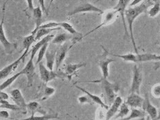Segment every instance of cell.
Wrapping results in <instances>:
<instances>
[{
	"instance_id": "10",
	"label": "cell",
	"mask_w": 160,
	"mask_h": 120,
	"mask_svg": "<svg viewBox=\"0 0 160 120\" xmlns=\"http://www.w3.org/2000/svg\"><path fill=\"white\" fill-rule=\"evenodd\" d=\"M73 46H74V45H72L71 46H69V45L67 43H64L63 45H61V46L58 48L57 52H56L55 56L56 70H57L59 67L61 66V65L65 59L66 56H67V54L69 50L71 49Z\"/></svg>"
},
{
	"instance_id": "29",
	"label": "cell",
	"mask_w": 160,
	"mask_h": 120,
	"mask_svg": "<svg viewBox=\"0 0 160 120\" xmlns=\"http://www.w3.org/2000/svg\"><path fill=\"white\" fill-rule=\"evenodd\" d=\"M130 113V108L126 102H122L121 104L120 108L118 110V115L116 116V118H126Z\"/></svg>"
},
{
	"instance_id": "48",
	"label": "cell",
	"mask_w": 160,
	"mask_h": 120,
	"mask_svg": "<svg viewBox=\"0 0 160 120\" xmlns=\"http://www.w3.org/2000/svg\"><path fill=\"white\" fill-rule=\"evenodd\" d=\"M100 1H101V0H97V1H96V3H97V2H100Z\"/></svg>"
},
{
	"instance_id": "47",
	"label": "cell",
	"mask_w": 160,
	"mask_h": 120,
	"mask_svg": "<svg viewBox=\"0 0 160 120\" xmlns=\"http://www.w3.org/2000/svg\"><path fill=\"white\" fill-rule=\"evenodd\" d=\"M110 120H112V119H110ZM115 120H116V119H115ZM118 120H127V119H125V118H122L120 119H118Z\"/></svg>"
},
{
	"instance_id": "39",
	"label": "cell",
	"mask_w": 160,
	"mask_h": 120,
	"mask_svg": "<svg viewBox=\"0 0 160 120\" xmlns=\"http://www.w3.org/2000/svg\"><path fill=\"white\" fill-rule=\"evenodd\" d=\"M38 2H39V6L41 7V10H42V11L46 12L47 15H48V10L46 7V5H45V0H38Z\"/></svg>"
},
{
	"instance_id": "22",
	"label": "cell",
	"mask_w": 160,
	"mask_h": 120,
	"mask_svg": "<svg viewBox=\"0 0 160 120\" xmlns=\"http://www.w3.org/2000/svg\"><path fill=\"white\" fill-rule=\"evenodd\" d=\"M57 49L52 50V49H47V51L45 54L46 59V67L51 71H53L54 65L55 63V56L56 52H57Z\"/></svg>"
},
{
	"instance_id": "23",
	"label": "cell",
	"mask_w": 160,
	"mask_h": 120,
	"mask_svg": "<svg viewBox=\"0 0 160 120\" xmlns=\"http://www.w3.org/2000/svg\"><path fill=\"white\" fill-rule=\"evenodd\" d=\"M71 39L75 40V38L72 34L69 33H61L54 36L51 41V43L52 45H62V43H66V41ZM75 42L76 43V40Z\"/></svg>"
},
{
	"instance_id": "25",
	"label": "cell",
	"mask_w": 160,
	"mask_h": 120,
	"mask_svg": "<svg viewBox=\"0 0 160 120\" xmlns=\"http://www.w3.org/2000/svg\"><path fill=\"white\" fill-rule=\"evenodd\" d=\"M130 111V114H128V117L124 118L127 120H131L137 118H144V117L147 115V113H146L143 110L140 108H132Z\"/></svg>"
},
{
	"instance_id": "3",
	"label": "cell",
	"mask_w": 160,
	"mask_h": 120,
	"mask_svg": "<svg viewBox=\"0 0 160 120\" xmlns=\"http://www.w3.org/2000/svg\"><path fill=\"white\" fill-rule=\"evenodd\" d=\"M99 82H100L104 94H105V97L108 104L111 105L114 101L115 98L117 97L116 94L118 93V90H119V87H118L117 84L111 83V82H110L107 80V78H102L99 80Z\"/></svg>"
},
{
	"instance_id": "26",
	"label": "cell",
	"mask_w": 160,
	"mask_h": 120,
	"mask_svg": "<svg viewBox=\"0 0 160 120\" xmlns=\"http://www.w3.org/2000/svg\"><path fill=\"white\" fill-rule=\"evenodd\" d=\"M61 30V27H54V28H40L37 30L35 35H34V39H35V41L40 40L42 39L43 37L46 36L48 34H50L54 30Z\"/></svg>"
},
{
	"instance_id": "33",
	"label": "cell",
	"mask_w": 160,
	"mask_h": 120,
	"mask_svg": "<svg viewBox=\"0 0 160 120\" xmlns=\"http://www.w3.org/2000/svg\"><path fill=\"white\" fill-rule=\"evenodd\" d=\"M159 11H160V4H159V2L158 1V2L154 3L153 5L151 7L150 10H148V15L151 17H155L159 13Z\"/></svg>"
},
{
	"instance_id": "49",
	"label": "cell",
	"mask_w": 160,
	"mask_h": 120,
	"mask_svg": "<svg viewBox=\"0 0 160 120\" xmlns=\"http://www.w3.org/2000/svg\"><path fill=\"white\" fill-rule=\"evenodd\" d=\"M0 109H1V108H0Z\"/></svg>"
},
{
	"instance_id": "37",
	"label": "cell",
	"mask_w": 160,
	"mask_h": 120,
	"mask_svg": "<svg viewBox=\"0 0 160 120\" xmlns=\"http://www.w3.org/2000/svg\"><path fill=\"white\" fill-rule=\"evenodd\" d=\"M55 92V89L53 87H46V89L44 90V95L45 98H48L51 96L52 95H53Z\"/></svg>"
},
{
	"instance_id": "12",
	"label": "cell",
	"mask_w": 160,
	"mask_h": 120,
	"mask_svg": "<svg viewBox=\"0 0 160 120\" xmlns=\"http://www.w3.org/2000/svg\"><path fill=\"white\" fill-rule=\"evenodd\" d=\"M21 72H22V75H25L27 77L28 86V87L32 86L34 74H35V66H34L32 58H30L26 66L21 71Z\"/></svg>"
},
{
	"instance_id": "40",
	"label": "cell",
	"mask_w": 160,
	"mask_h": 120,
	"mask_svg": "<svg viewBox=\"0 0 160 120\" xmlns=\"http://www.w3.org/2000/svg\"><path fill=\"white\" fill-rule=\"evenodd\" d=\"M0 118L3 119H8L9 118V113L7 111H5V110L0 111Z\"/></svg>"
},
{
	"instance_id": "38",
	"label": "cell",
	"mask_w": 160,
	"mask_h": 120,
	"mask_svg": "<svg viewBox=\"0 0 160 120\" xmlns=\"http://www.w3.org/2000/svg\"><path fill=\"white\" fill-rule=\"evenodd\" d=\"M78 101L80 103V104H87V103H89L90 104V102H91V99L88 97V95L87 96H81V97H79L78 98Z\"/></svg>"
},
{
	"instance_id": "9",
	"label": "cell",
	"mask_w": 160,
	"mask_h": 120,
	"mask_svg": "<svg viewBox=\"0 0 160 120\" xmlns=\"http://www.w3.org/2000/svg\"><path fill=\"white\" fill-rule=\"evenodd\" d=\"M28 53V52L24 51L23 54L19 58H17V59L14 61L13 63L8 65V66L5 67L4 68H3L2 70H0V80H3V79L4 78H6L10 74L12 73V71H15L17 68V67L19 66V65L21 63V62L25 59Z\"/></svg>"
},
{
	"instance_id": "11",
	"label": "cell",
	"mask_w": 160,
	"mask_h": 120,
	"mask_svg": "<svg viewBox=\"0 0 160 120\" xmlns=\"http://www.w3.org/2000/svg\"><path fill=\"white\" fill-rule=\"evenodd\" d=\"M142 108L143 109V111L147 113V115L150 117L151 120H158L159 119L158 109L156 108L155 106L152 104L150 99H149L148 94L146 95V97L144 99Z\"/></svg>"
},
{
	"instance_id": "1",
	"label": "cell",
	"mask_w": 160,
	"mask_h": 120,
	"mask_svg": "<svg viewBox=\"0 0 160 120\" xmlns=\"http://www.w3.org/2000/svg\"><path fill=\"white\" fill-rule=\"evenodd\" d=\"M153 0H144L140 4L136 5L133 7H128L124 12V17L125 19H127L128 31H129L130 33L129 36L131 38V43L133 44L135 54H138V50L136 46V43H135L133 32V23L135 22V20L139 16L142 15V13L147 12L148 10V8L153 5Z\"/></svg>"
},
{
	"instance_id": "21",
	"label": "cell",
	"mask_w": 160,
	"mask_h": 120,
	"mask_svg": "<svg viewBox=\"0 0 160 120\" xmlns=\"http://www.w3.org/2000/svg\"><path fill=\"white\" fill-rule=\"evenodd\" d=\"M114 61L115 60L111 59V58H107V57H105L100 60L99 67L100 68V70H101L103 78H107V77L109 76V66L111 63H113Z\"/></svg>"
},
{
	"instance_id": "46",
	"label": "cell",
	"mask_w": 160,
	"mask_h": 120,
	"mask_svg": "<svg viewBox=\"0 0 160 120\" xmlns=\"http://www.w3.org/2000/svg\"><path fill=\"white\" fill-rule=\"evenodd\" d=\"M144 118V120H151L150 117H149L148 115H146Z\"/></svg>"
},
{
	"instance_id": "32",
	"label": "cell",
	"mask_w": 160,
	"mask_h": 120,
	"mask_svg": "<svg viewBox=\"0 0 160 120\" xmlns=\"http://www.w3.org/2000/svg\"><path fill=\"white\" fill-rule=\"evenodd\" d=\"M48 46H49V43H47L46 44H44L43 46L40 48L39 50L38 51L37 60V63H36L37 65L39 64L40 62H41V60H43L45 54H46V52Z\"/></svg>"
},
{
	"instance_id": "27",
	"label": "cell",
	"mask_w": 160,
	"mask_h": 120,
	"mask_svg": "<svg viewBox=\"0 0 160 120\" xmlns=\"http://www.w3.org/2000/svg\"><path fill=\"white\" fill-rule=\"evenodd\" d=\"M22 75V72L19 71V72H18V73H17L16 74L12 75V76L7 78L4 82H2V83L0 84V90H1V91L5 90L6 89H7L8 87H10V86L13 83V82H15L17 80V79Z\"/></svg>"
},
{
	"instance_id": "8",
	"label": "cell",
	"mask_w": 160,
	"mask_h": 120,
	"mask_svg": "<svg viewBox=\"0 0 160 120\" xmlns=\"http://www.w3.org/2000/svg\"><path fill=\"white\" fill-rule=\"evenodd\" d=\"M86 12H96L99 14H102L103 11L99 8L98 7L90 3H85L84 4H82L78 7H76L74 9H73L68 14L69 17L74 16L75 15L81 13H86Z\"/></svg>"
},
{
	"instance_id": "43",
	"label": "cell",
	"mask_w": 160,
	"mask_h": 120,
	"mask_svg": "<svg viewBox=\"0 0 160 120\" xmlns=\"http://www.w3.org/2000/svg\"><path fill=\"white\" fill-rule=\"evenodd\" d=\"M8 98H9V96L8 94H6V93H4L3 91L0 90V98L3 99H6L7 100V99H8Z\"/></svg>"
},
{
	"instance_id": "5",
	"label": "cell",
	"mask_w": 160,
	"mask_h": 120,
	"mask_svg": "<svg viewBox=\"0 0 160 120\" xmlns=\"http://www.w3.org/2000/svg\"><path fill=\"white\" fill-rule=\"evenodd\" d=\"M142 81H143V76L142 71L138 65H135L133 68V78H132L129 94H140Z\"/></svg>"
},
{
	"instance_id": "45",
	"label": "cell",
	"mask_w": 160,
	"mask_h": 120,
	"mask_svg": "<svg viewBox=\"0 0 160 120\" xmlns=\"http://www.w3.org/2000/svg\"><path fill=\"white\" fill-rule=\"evenodd\" d=\"M54 0H50V3H49V6H48V9H50V8L51 7L52 4V3L54 2Z\"/></svg>"
},
{
	"instance_id": "13",
	"label": "cell",
	"mask_w": 160,
	"mask_h": 120,
	"mask_svg": "<svg viewBox=\"0 0 160 120\" xmlns=\"http://www.w3.org/2000/svg\"><path fill=\"white\" fill-rule=\"evenodd\" d=\"M131 0H119L117 3V5L113 8V9L116 10L117 12L119 14L120 17H122V22H123L124 27L125 34H126V35H128V31L127 30L126 22H125L124 12L127 8L128 4L131 3Z\"/></svg>"
},
{
	"instance_id": "28",
	"label": "cell",
	"mask_w": 160,
	"mask_h": 120,
	"mask_svg": "<svg viewBox=\"0 0 160 120\" xmlns=\"http://www.w3.org/2000/svg\"><path fill=\"white\" fill-rule=\"evenodd\" d=\"M58 116L57 113L55 114H48V115H39L37 116L34 115H32L29 118L26 119H24L22 120H50L54 119H58Z\"/></svg>"
},
{
	"instance_id": "6",
	"label": "cell",
	"mask_w": 160,
	"mask_h": 120,
	"mask_svg": "<svg viewBox=\"0 0 160 120\" xmlns=\"http://www.w3.org/2000/svg\"><path fill=\"white\" fill-rule=\"evenodd\" d=\"M3 23H4V14L3 15L2 22L0 23V43H1L6 54H12L14 51L17 49V46L16 43L10 42L6 38L4 29H3Z\"/></svg>"
},
{
	"instance_id": "24",
	"label": "cell",
	"mask_w": 160,
	"mask_h": 120,
	"mask_svg": "<svg viewBox=\"0 0 160 120\" xmlns=\"http://www.w3.org/2000/svg\"><path fill=\"white\" fill-rule=\"evenodd\" d=\"M85 65H86L85 63L68 65L67 66H66L65 72L66 76H67V78L72 77V75H74V74L76 73V71L79 70V69L85 67Z\"/></svg>"
},
{
	"instance_id": "19",
	"label": "cell",
	"mask_w": 160,
	"mask_h": 120,
	"mask_svg": "<svg viewBox=\"0 0 160 120\" xmlns=\"http://www.w3.org/2000/svg\"><path fill=\"white\" fill-rule=\"evenodd\" d=\"M60 27H61V29L65 30L68 32H69V34H72V35L75 38L76 43L82 39V34L78 32L70 23H69L68 22H61Z\"/></svg>"
},
{
	"instance_id": "30",
	"label": "cell",
	"mask_w": 160,
	"mask_h": 120,
	"mask_svg": "<svg viewBox=\"0 0 160 120\" xmlns=\"http://www.w3.org/2000/svg\"><path fill=\"white\" fill-rule=\"evenodd\" d=\"M34 42H35V39H34V35H33V34H30V35H28L24 38L23 41V46L24 50H25L24 51L28 52L30 47Z\"/></svg>"
},
{
	"instance_id": "14",
	"label": "cell",
	"mask_w": 160,
	"mask_h": 120,
	"mask_svg": "<svg viewBox=\"0 0 160 120\" xmlns=\"http://www.w3.org/2000/svg\"><path fill=\"white\" fill-rule=\"evenodd\" d=\"M10 95H11L13 102L17 106H19L20 110L25 111L27 109V104L19 89H13L12 91H10Z\"/></svg>"
},
{
	"instance_id": "35",
	"label": "cell",
	"mask_w": 160,
	"mask_h": 120,
	"mask_svg": "<svg viewBox=\"0 0 160 120\" xmlns=\"http://www.w3.org/2000/svg\"><path fill=\"white\" fill-rule=\"evenodd\" d=\"M61 22H49L46 23H43L41 25L39 28H54V27H60Z\"/></svg>"
},
{
	"instance_id": "36",
	"label": "cell",
	"mask_w": 160,
	"mask_h": 120,
	"mask_svg": "<svg viewBox=\"0 0 160 120\" xmlns=\"http://www.w3.org/2000/svg\"><path fill=\"white\" fill-rule=\"evenodd\" d=\"M152 95L154 98L159 99L160 98V84L158 83L155 84L152 88L151 90Z\"/></svg>"
},
{
	"instance_id": "15",
	"label": "cell",
	"mask_w": 160,
	"mask_h": 120,
	"mask_svg": "<svg viewBox=\"0 0 160 120\" xmlns=\"http://www.w3.org/2000/svg\"><path fill=\"white\" fill-rule=\"evenodd\" d=\"M123 102V99H122L120 96H117V97L115 98L114 101L111 104L110 108H108L107 112L106 113L105 116V120H110L116 114L118 113V110L120 108V106L122 103Z\"/></svg>"
},
{
	"instance_id": "34",
	"label": "cell",
	"mask_w": 160,
	"mask_h": 120,
	"mask_svg": "<svg viewBox=\"0 0 160 120\" xmlns=\"http://www.w3.org/2000/svg\"><path fill=\"white\" fill-rule=\"evenodd\" d=\"M27 108L32 113V115H34V113L40 108V105L37 102H31L27 104Z\"/></svg>"
},
{
	"instance_id": "31",
	"label": "cell",
	"mask_w": 160,
	"mask_h": 120,
	"mask_svg": "<svg viewBox=\"0 0 160 120\" xmlns=\"http://www.w3.org/2000/svg\"><path fill=\"white\" fill-rule=\"evenodd\" d=\"M0 108H4L11 110V111H19L20 110L19 106L16 104H11L6 99L0 98Z\"/></svg>"
},
{
	"instance_id": "17",
	"label": "cell",
	"mask_w": 160,
	"mask_h": 120,
	"mask_svg": "<svg viewBox=\"0 0 160 120\" xmlns=\"http://www.w3.org/2000/svg\"><path fill=\"white\" fill-rule=\"evenodd\" d=\"M54 37V34H48V35L44 36L42 38V39L40 40L39 42H37L35 45H34L33 47L31 49V54H30V58L34 59V56L38 52V51L39 50L40 48L42 47L44 44L47 43H50L52 41V39Z\"/></svg>"
},
{
	"instance_id": "18",
	"label": "cell",
	"mask_w": 160,
	"mask_h": 120,
	"mask_svg": "<svg viewBox=\"0 0 160 120\" xmlns=\"http://www.w3.org/2000/svg\"><path fill=\"white\" fill-rule=\"evenodd\" d=\"M33 17L34 19V22H35V28L31 32V34L35 35L37 30H39V27L42 25V15H43V11L41 10L40 6H37L36 8H34L32 10Z\"/></svg>"
},
{
	"instance_id": "41",
	"label": "cell",
	"mask_w": 160,
	"mask_h": 120,
	"mask_svg": "<svg viewBox=\"0 0 160 120\" xmlns=\"http://www.w3.org/2000/svg\"><path fill=\"white\" fill-rule=\"evenodd\" d=\"M28 7L30 11H32L34 9V5H33V0H26Z\"/></svg>"
},
{
	"instance_id": "16",
	"label": "cell",
	"mask_w": 160,
	"mask_h": 120,
	"mask_svg": "<svg viewBox=\"0 0 160 120\" xmlns=\"http://www.w3.org/2000/svg\"><path fill=\"white\" fill-rule=\"evenodd\" d=\"M144 99L140 95V94H129L127 99V104L131 108H140L143 104Z\"/></svg>"
},
{
	"instance_id": "4",
	"label": "cell",
	"mask_w": 160,
	"mask_h": 120,
	"mask_svg": "<svg viewBox=\"0 0 160 120\" xmlns=\"http://www.w3.org/2000/svg\"><path fill=\"white\" fill-rule=\"evenodd\" d=\"M102 15V22H101V23H100V25H98L96 27L93 28L91 31H89V32L85 34V35H83L82 39L84 37L89 35V34L93 33V32H95V31H96V30H98V29L100 28V27H102L104 26H107L108 25H110V24H111V23H113L116 20L118 15V13L117 12L116 10L113 8V9L107 10H106V11L103 12Z\"/></svg>"
},
{
	"instance_id": "7",
	"label": "cell",
	"mask_w": 160,
	"mask_h": 120,
	"mask_svg": "<svg viewBox=\"0 0 160 120\" xmlns=\"http://www.w3.org/2000/svg\"><path fill=\"white\" fill-rule=\"evenodd\" d=\"M38 65H39V70L41 79L45 82V83H48V82L53 80L57 78H61L62 76L67 78L65 73L62 74H60L58 72H55L48 70V69L43 64L42 62H40Z\"/></svg>"
},
{
	"instance_id": "44",
	"label": "cell",
	"mask_w": 160,
	"mask_h": 120,
	"mask_svg": "<svg viewBox=\"0 0 160 120\" xmlns=\"http://www.w3.org/2000/svg\"><path fill=\"white\" fill-rule=\"evenodd\" d=\"M3 50H3L2 46L1 45V43H0V55L3 53Z\"/></svg>"
},
{
	"instance_id": "20",
	"label": "cell",
	"mask_w": 160,
	"mask_h": 120,
	"mask_svg": "<svg viewBox=\"0 0 160 120\" xmlns=\"http://www.w3.org/2000/svg\"><path fill=\"white\" fill-rule=\"evenodd\" d=\"M75 87L78 89H79L80 91H81L82 92H83L84 94H85L87 95H88L91 100H92L93 102H96L97 104H98L101 106V108H103L106 110L109 108V105H107L102 100V99L100 98L99 96L91 94V93L89 92L88 91H87L85 89L79 87V86H78V85H75Z\"/></svg>"
},
{
	"instance_id": "2",
	"label": "cell",
	"mask_w": 160,
	"mask_h": 120,
	"mask_svg": "<svg viewBox=\"0 0 160 120\" xmlns=\"http://www.w3.org/2000/svg\"><path fill=\"white\" fill-rule=\"evenodd\" d=\"M108 54L113 55V56L120 58L125 62H130V63H144V62L148 61H159L160 60V56L159 54H151V53H145V54H133L128 53L123 55L120 54H114L112 53H109L107 51Z\"/></svg>"
},
{
	"instance_id": "42",
	"label": "cell",
	"mask_w": 160,
	"mask_h": 120,
	"mask_svg": "<svg viewBox=\"0 0 160 120\" xmlns=\"http://www.w3.org/2000/svg\"><path fill=\"white\" fill-rule=\"evenodd\" d=\"M144 0H133L130 3H129V6L130 7H133L135 6L136 5H138L139 3H140V2H143Z\"/></svg>"
}]
</instances>
